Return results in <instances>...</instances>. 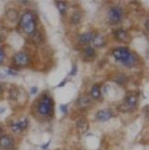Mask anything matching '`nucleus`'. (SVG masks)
<instances>
[{"label": "nucleus", "mask_w": 149, "mask_h": 150, "mask_svg": "<svg viewBox=\"0 0 149 150\" xmlns=\"http://www.w3.org/2000/svg\"><path fill=\"white\" fill-rule=\"evenodd\" d=\"M146 29H148V20H146Z\"/></svg>", "instance_id": "nucleus-25"}, {"label": "nucleus", "mask_w": 149, "mask_h": 150, "mask_svg": "<svg viewBox=\"0 0 149 150\" xmlns=\"http://www.w3.org/2000/svg\"><path fill=\"white\" fill-rule=\"evenodd\" d=\"M22 29L24 30V31H25L27 34L32 35L35 32V30H36V22H35V20H33V21H31L30 23H28L26 26H24L22 28Z\"/></svg>", "instance_id": "nucleus-10"}, {"label": "nucleus", "mask_w": 149, "mask_h": 150, "mask_svg": "<svg viewBox=\"0 0 149 150\" xmlns=\"http://www.w3.org/2000/svg\"><path fill=\"white\" fill-rule=\"evenodd\" d=\"M56 4H57V7L60 10V12H61V13H64V12H66V4L63 2H57Z\"/></svg>", "instance_id": "nucleus-19"}, {"label": "nucleus", "mask_w": 149, "mask_h": 150, "mask_svg": "<svg viewBox=\"0 0 149 150\" xmlns=\"http://www.w3.org/2000/svg\"><path fill=\"white\" fill-rule=\"evenodd\" d=\"M91 96L93 97L94 99H99V96H100V90H99V87L98 86V85H95V86L92 88Z\"/></svg>", "instance_id": "nucleus-16"}, {"label": "nucleus", "mask_w": 149, "mask_h": 150, "mask_svg": "<svg viewBox=\"0 0 149 150\" xmlns=\"http://www.w3.org/2000/svg\"><path fill=\"white\" fill-rule=\"evenodd\" d=\"M134 62H135V57L131 54L130 55H129V57L123 62V64H125L126 66H132V64H134Z\"/></svg>", "instance_id": "nucleus-17"}, {"label": "nucleus", "mask_w": 149, "mask_h": 150, "mask_svg": "<svg viewBox=\"0 0 149 150\" xmlns=\"http://www.w3.org/2000/svg\"><path fill=\"white\" fill-rule=\"evenodd\" d=\"M93 34L91 32H87V33H83L80 36V42L82 43H88L90 42L92 39H93Z\"/></svg>", "instance_id": "nucleus-14"}, {"label": "nucleus", "mask_w": 149, "mask_h": 150, "mask_svg": "<svg viewBox=\"0 0 149 150\" xmlns=\"http://www.w3.org/2000/svg\"><path fill=\"white\" fill-rule=\"evenodd\" d=\"M111 117H112V114L109 110H102L97 113V118H98V120L100 121H109Z\"/></svg>", "instance_id": "nucleus-7"}, {"label": "nucleus", "mask_w": 149, "mask_h": 150, "mask_svg": "<svg viewBox=\"0 0 149 150\" xmlns=\"http://www.w3.org/2000/svg\"><path fill=\"white\" fill-rule=\"evenodd\" d=\"M108 16L111 23H117L120 21L121 17H122V10L119 7H112L109 11Z\"/></svg>", "instance_id": "nucleus-3"}, {"label": "nucleus", "mask_w": 149, "mask_h": 150, "mask_svg": "<svg viewBox=\"0 0 149 150\" xmlns=\"http://www.w3.org/2000/svg\"><path fill=\"white\" fill-rule=\"evenodd\" d=\"M28 124H29V123H28L27 119H23L19 121H17V123H14L11 126L12 131H13L14 133H21V131L24 130V129H26L28 127Z\"/></svg>", "instance_id": "nucleus-5"}, {"label": "nucleus", "mask_w": 149, "mask_h": 150, "mask_svg": "<svg viewBox=\"0 0 149 150\" xmlns=\"http://www.w3.org/2000/svg\"><path fill=\"white\" fill-rule=\"evenodd\" d=\"M0 91H1V86H0Z\"/></svg>", "instance_id": "nucleus-27"}, {"label": "nucleus", "mask_w": 149, "mask_h": 150, "mask_svg": "<svg viewBox=\"0 0 149 150\" xmlns=\"http://www.w3.org/2000/svg\"><path fill=\"white\" fill-rule=\"evenodd\" d=\"M4 58H5V54H4V52L1 49H0V63L3 62Z\"/></svg>", "instance_id": "nucleus-21"}, {"label": "nucleus", "mask_w": 149, "mask_h": 150, "mask_svg": "<svg viewBox=\"0 0 149 150\" xmlns=\"http://www.w3.org/2000/svg\"><path fill=\"white\" fill-rule=\"evenodd\" d=\"M2 131V128H1V126H0V132H1Z\"/></svg>", "instance_id": "nucleus-26"}, {"label": "nucleus", "mask_w": 149, "mask_h": 150, "mask_svg": "<svg viewBox=\"0 0 149 150\" xmlns=\"http://www.w3.org/2000/svg\"><path fill=\"white\" fill-rule=\"evenodd\" d=\"M33 20H34L33 14H32L31 12H26V13L21 17V22H19V25L21 26V28H23L24 26H26L28 23L33 21Z\"/></svg>", "instance_id": "nucleus-8"}, {"label": "nucleus", "mask_w": 149, "mask_h": 150, "mask_svg": "<svg viewBox=\"0 0 149 150\" xmlns=\"http://www.w3.org/2000/svg\"><path fill=\"white\" fill-rule=\"evenodd\" d=\"M92 42H93L94 46L96 47H102L104 46V44H105V40H104V38L101 35H96V36H93Z\"/></svg>", "instance_id": "nucleus-12"}, {"label": "nucleus", "mask_w": 149, "mask_h": 150, "mask_svg": "<svg viewBox=\"0 0 149 150\" xmlns=\"http://www.w3.org/2000/svg\"><path fill=\"white\" fill-rule=\"evenodd\" d=\"M61 110H62V112H64V113H66V106H61Z\"/></svg>", "instance_id": "nucleus-22"}, {"label": "nucleus", "mask_w": 149, "mask_h": 150, "mask_svg": "<svg viewBox=\"0 0 149 150\" xmlns=\"http://www.w3.org/2000/svg\"><path fill=\"white\" fill-rule=\"evenodd\" d=\"M85 52H86V54L88 56V57H93V56L95 55V50H94L92 47H87V48H86Z\"/></svg>", "instance_id": "nucleus-18"}, {"label": "nucleus", "mask_w": 149, "mask_h": 150, "mask_svg": "<svg viewBox=\"0 0 149 150\" xmlns=\"http://www.w3.org/2000/svg\"><path fill=\"white\" fill-rule=\"evenodd\" d=\"M136 100H137V96L134 93H130L126 98V102L129 107H134L136 104Z\"/></svg>", "instance_id": "nucleus-13"}, {"label": "nucleus", "mask_w": 149, "mask_h": 150, "mask_svg": "<svg viewBox=\"0 0 149 150\" xmlns=\"http://www.w3.org/2000/svg\"><path fill=\"white\" fill-rule=\"evenodd\" d=\"M7 19H9V20H11V21H15V20L18 19L17 11L14 10V9L7 10Z\"/></svg>", "instance_id": "nucleus-15"}, {"label": "nucleus", "mask_w": 149, "mask_h": 150, "mask_svg": "<svg viewBox=\"0 0 149 150\" xmlns=\"http://www.w3.org/2000/svg\"><path fill=\"white\" fill-rule=\"evenodd\" d=\"M52 107H53V101L52 99L48 96L43 97V100L39 105V112L42 115L49 114L52 111Z\"/></svg>", "instance_id": "nucleus-1"}, {"label": "nucleus", "mask_w": 149, "mask_h": 150, "mask_svg": "<svg viewBox=\"0 0 149 150\" xmlns=\"http://www.w3.org/2000/svg\"><path fill=\"white\" fill-rule=\"evenodd\" d=\"M76 127H77L78 130L81 132V133H85L87 131V128H88V123H87V121L86 119H80L77 123H76Z\"/></svg>", "instance_id": "nucleus-11"}, {"label": "nucleus", "mask_w": 149, "mask_h": 150, "mask_svg": "<svg viewBox=\"0 0 149 150\" xmlns=\"http://www.w3.org/2000/svg\"><path fill=\"white\" fill-rule=\"evenodd\" d=\"M30 62L29 55L25 52H19L14 56V63L19 66H24Z\"/></svg>", "instance_id": "nucleus-4"}, {"label": "nucleus", "mask_w": 149, "mask_h": 150, "mask_svg": "<svg viewBox=\"0 0 149 150\" xmlns=\"http://www.w3.org/2000/svg\"><path fill=\"white\" fill-rule=\"evenodd\" d=\"M13 140H12L9 136L4 135L0 137V147H2L3 149H10L13 147Z\"/></svg>", "instance_id": "nucleus-6"}, {"label": "nucleus", "mask_w": 149, "mask_h": 150, "mask_svg": "<svg viewBox=\"0 0 149 150\" xmlns=\"http://www.w3.org/2000/svg\"><path fill=\"white\" fill-rule=\"evenodd\" d=\"M37 91V88H32V90H31V93L33 94V92H36Z\"/></svg>", "instance_id": "nucleus-23"}, {"label": "nucleus", "mask_w": 149, "mask_h": 150, "mask_svg": "<svg viewBox=\"0 0 149 150\" xmlns=\"http://www.w3.org/2000/svg\"><path fill=\"white\" fill-rule=\"evenodd\" d=\"M79 21H80V14L76 12V13L73 15V17H72V22L74 24H77Z\"/></svg>", "instance_id": "nucleus-20"}, {"label": "nucleus", "mask_w": 149, "mask_h": 150, "mask_svg": "<svg viewBox=\"0 0 149 150\" xmlns=\"http://www.w3.org/2000/svg\"><path fill=\"white\" fill-rule=\"evenodd\" d=\"M75 71H76V67L74 66V68H73V72H72V74H75Z\"/></svg>", "instance_id": "nucleus-24"}, {"label": "nucleus", "mask_w": 149, "mask_h": 150, "mask_svg": "<svg viewBox=\"0 0 149 150\" xmlns=\"http://www.w3.org/2000/svg\"><path fill=\"white\" fill-rule=\"evenodd\" d=\"M115 36H116V38H117V40H122V42H127L129 39H130L127 32L125 31H123V30H119V31H116Z\"/></svg>", "instance_id": "nucleus-9"}, {"label": "nucleus", "mask_w": 149, "mask_h": 150, "mask_svg": "<svg viewBox=\"0 0 149 150\" xmlns=\"http://www.w3.org/2000/svg\"><path fill=\"white\" fill-rule=\"evenodd\" d=\"M130 54H131V52H129L127 48H117V49H115L113 51L114 57L119 61H122L123 63L129 57Z\"/></svg>", "instance_id": "nucleus-2"}]
</instances>
